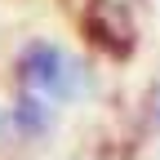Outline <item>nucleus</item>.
I'll return each mask as SVG.
<instances>
[{"label":"nucleus","instance_id":"obj_1","mask_svg":"<svg viewBox=\"0 0 160 160\" xmlns=\"http://www.w3.org/2000/svg\"><path fill=\"white\" fill-rule=\"evenodd\" d=\"M18 80L22 89L40 93V98H80L89 89L85 62H76L67 49H58L53 40H31V45L18 53Z\"/></svg>","mask_w":160,"mask_h":160},{"label":"nucleus","instance_id":"obj_2","mask_svg":"<svg viewBox=\"0 0 160 160\" xmlns=\"http://www.w3.org/2000/svg\"><path fill=\"white\" fill-rule=\"evenodd\" d=\"M80 27H85L89 45H98L107 58H129L133 53V22L116 0H93L85 9V18H80Z\"/></svg>","mask_w":160,"mask_h":160},{"label":"nucleus","instance_id":"obj_3","mask_svg":"<svg viewBox=\"0 0 160 160\" xmlns=\"http://www.w3.org/2000/svg\"><path fill=\"white\" fill-rule=\"evenodd\" d=\"M13 111V125H18V138H31V133H45L49 129V107H45V98L22 89L18 93V102L9 107Z\"/></svg>","mask_w":160,"mask_h":160},{"label":"nucleus","instance_id":"obj_4","mask_svg":"<svg viewBox=\"0 0 160 160\" xmlns=\"http://www.w3.org/2000/svg\"><path fill=\"white\" fill-rule=\"evenodd\" d=\"M9 138H18V125H13V111L0 107V142H9Z\"/></svg>","mask_w":160,"mask_h":160}]
</instances>
